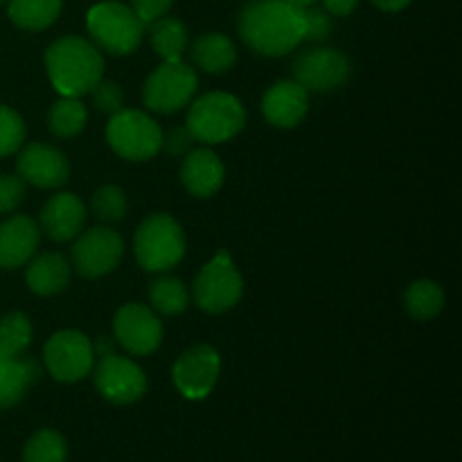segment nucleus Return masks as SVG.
<instances>
[{
    "label": "nucleus",
    "instance_id": "obj_23",
    "mask_svg": "<svg viewBox=\"0 0 462 462\" xmlns=\"http://www.w3.org/2000/svg\"><path fill=\"white\" fill-rule=\"evenodd\" d=\"M149 36H152L153 52L162 61H179L188 50V27L174 16H161L158 21L149 23Z\"/></svg>",
    "mask_w": 462,
    "mask_h": 462
},
{
    "label": "nucleus",
    "instance_id": "obj_1",
    "mask_svg": "<svg viewBox=\"0 0 462 462\" xmlns=\"http://www.w3.org/2000/svg\"><path fill=\"white\" fill-rule=\"evenodd\" d=\"M244 43L264 57H284L302 43V9L284 0H251L237 18Z\"/></svg>",
    "mask_w": 462,
    "mask_h": 462
},
{
    "label": "nucleus",
    "instance_id": "obj_17",
    "mask_svg": "<svg viewBox=\"0 0 462 462\" xmlns=\"http://www.w3.org/2000/svg\"><path fill=\"white\" fill-rule=\"evenodd\" d=\"M41 244V228L25 215H14L0 224V269H18L34 257Z\"/></svg>",
    "mask_w": 462,
    "mask_h": 462
},
{
    "label": "nucleus",
    "instance_id": "obj_33",
    "mask_svg": "<svg viewBox=\"0 0 462 462\" xmlns=\"http://www.w3.org/2000/svg\"><path fill=\"white\" fill-rule=\"evenodd\" d=\"M302 23H305V36L302 41L310 43H323L332 32V16L320 7H305L302 9Z\"/></svg>",
    "mask_w": 462,
    "mask_h": 462
},
{
    "label": "nucleus",
    "instance_id": "obj_30",
    "mask_svg": "<svg viewBox=\"0 0 462 462\" xmlns=\"http://www.w3.org/2000/svg\"><path fill=\"white\" fill-rule=\"evenodd\" d=\"M90 210L104 224H116V221L125 219L126 210H129L125 189L117 188V185H102V188H97L93 194V201H90Z\"/></svg>",
    "mask_w": 462,
    "mask_h": 462
},
{
    "label": "nucleus",
    "instance_id": "obj_22",
    "mask_svg": "<svg viewBox=\"0 0 462 462\" xmlns=\"http://www.w3.org/2000/svg\"><path fill=\"white\" fill-rule=\"evenodd\" d=\"M189 52H192L194 66L208 75H224L233 70L237 63V48L228 36L219 32H208L199 36Z\"/></svg>",
    "mask_w": 462,
    "mask_h": 462
},
{
    "label": "nucleus",
    "instance_id": "obj_8",
    "mask_svg": "<svg viewBox=\"0 0 462 462\" xmlns=\"http://www.w3.org/2000/svg\"><path fill=\"white\" fill-rule=\"evenodd\" d=\"M199 88V77L192 66L179 61H162L147 77L143 88V102L149 111L171 116L192 102Z\"/></svg>",
    "mask_w": 462,
    "mask_h": 462
},
{
    "label": "nucleus",
    "instance_id": "obj_10",
    "mask_svg": "<svg viewBox=\"0 0 462 462\" xmlns=\"http://www.w3.org/2000/svg\"><path fill=\"white\" fill-rule=\"evenodd\" d=\"M95 388L106 402L116 406H129L143 400L147 393V374L129 356L108 355L93 365Z\"/></svg>",
    "mask_w": 462,
    "mask_h": 462
},
{
    "label": "nucleus",
    "instance_id": "obj_29",
    "mask_svg": "<svg viewBox=\"0 0 462 462\" xmlns=\"http://www.w3.org/2000/svg\"><path fill=\"white\" fill-rule=\"evenodd\" d=\"M30 341L32 323L23 311H12L0 319V356H23Z\"/></svg>",
    "mask_w": 462,
    "mask_h": 462
},
{
    "label": "nucleus",
    "instance_id": "obj_6",
    "mask_svg": "<svg viewBox=\"0 0 462 462\" xmlns=\"http://www.w3.org/2000/svg\"><path fill=\"white\" fill-rule=\"evenodd\" d=\"M106 140L113 152L129 162H144L161 152L162 129L152 116L135 108H122L106 126Z\"/></svg>",
    "mask_w": 462,
    "mask_h": 462
},
{
    "label": "nucleus",
    "instance_id": "obj_24",
    "mask_svg": "<svg viewBox=\"0 0 462 462\" xmlns=\"http://www.w3.org/2000/svg\"><path fill=\"white\" fill-rule=\"evenodd\" d=\"M61 5V0H9L7 14L21 30L41 32L57 21Z\"/></svg>",
    "mask_w": 462,
    "mask_h": 462
},
{
    "label": "nucleus",
    "instance_id": "obj_20",
    "mask_svg": "<svg viewBox=\"0 0 462 462\" xmlns=\"http://www.w3.org/2000/svg\"><path fill=\"white\" fill-rule=\"evenodd\" d=\"M72 266L59 253H43L27 262L25 282L36 296H57L70 284Z\"/></svg>",
    "mask_w": 462,
    "mask_h": 462
},
{
    "label": "nucleus",
    "instance_id": "obj_15",
    "mask_svg": "<svg viewBox=\"0 0 462 462\" xmlns=\"http://www.w3.org/2000/svg\"><path fill=\"white\" fill-rule=\"evenodd\" d=\"M18 176L41 189H57L70 179V162L52 144L30 143L21 147L16 161Z\"/></svg>",
    "mask_w": 462,
    "mask_h": 462
},
{
    "label": "nucleus",
    "instance_id": "obj_36",
    "mask_svg": "<svg viewBox=\"0 0 462 462\" xmlns=\"http://www.w3.org/2000/svg\"><path fill=\"white\" fill-rule=\"evenodd\" d=\"M171 5H174V0H131V9L144 25L165 16Z\"/></svg>",
    "mask_w": 462,
    "mask_h": 462
},
{
    "label": "nucleus",
    "instance_id": "obj_34",
    "mask_svg": "<svg viewBox=\"0 0 462 462\" xmlns=\"http://www.w3.org/2000/svg\"><path fill=\"white\" fill-rule=\"evenodd\" d=\"M25 199V180L14 174H0V215L16 210Z\"/></svg>",
    "mask_w": 462,
    "mask_h": 462
},
{
    "label": "nucleus",
    "instance_id": "obj_5",
    "mask_svg": "<svg viewBox=\"0 0 462 462\" xmlns=\"http://www.w3.org/2000/svg\"><path fill=\"white\" fill-rule=\"evenodd\" d=\"M86 27L99 50L111 54H131L138 50L144 34V23L135 16L134 9L117 0H104L90 7Z\"/></svg>",
    "mask_w": 462,
    "mask_h": 462
},
{
    "label": "nucleus",
    "instance_id": "obj_31",
    "mask_svg": "<svg viewBox=\"0 0 462 462\" xmlns=\"http://www.w3.org/2000/svg\"><path fill=\"white\" fill-rule=\"evenodd\" d=\"M25 144V122L14 108L0 104V158L12 156Z\"/></svg>",
    "mask_w": 462,
    "mask_h": 462
},
{
    "label": "nucleus",
    "instance_id": "obj_7",
    "mask_svg": "<svg viewBox=\"0 0 462 462\" xmlns=\"http://www.w3.org/2000/svg\"><path fill=\"white\" fill-rule=\"evenodd\" d=\"M242 293L244 278L235 266L233 255L226 248L199 271L192 287V296L199 310L215 316L233 310L242 300Z\"/></svg>",
    "mask_w": 462,
    "mask_h": 462
},
{
    "label": "nucleus",
    "instance_id": "obj_40",
    "mask_svg": "<svg viewBox=\"0 0 462 462\" xmlns=\"http://www.w3.org/2000/svg\"><path fill=\"white\" fill-rule=\"evenodd\" d=\"M284 3L293 5V7L305 9V7H311V5H316V3H319V0H284Z\"/></svg>",
    "mask_w": 462,
    "mask_h": 462
},
{
    "label": "nucleus",
    "instance_id": "obj_16",
    "mask_svg": "<svg viewBox=\"0 0 462 462\" xmlns=\"http://www.w3.org/2000/svg\"><path fill=\"white\" fill-rule=\"evenodd\" d=\"M310 111V90L296 79L275 81L262 99V113L266 122L278 129H293L300 125Z\"/></svg>",
    "mask_w": 462,
    "mask_h": 462
},
{
    "label": "nucleus",
    "instance_id": "obj_9",
    "mask_svg": "<svg viewBox=\"0 0 462 462\" xmlns=\"http://www.w3.org/2000/svg\"><path fill=\"white\" fill-rule=\"evenodd\" d=\"M43 361L52 379L61 383H77L93 373V341L77 329H61L45 343Z\"/></svg>",
    "mask_w": 462,
    "mask_h": 462
},
{
    "label": "nucleus",
    "instance_id": "obj_32",
    "mask_svg": "<svg viewBox=\"0 0 462 462\" xmlns=\"http://www.w3.org/2000/svg\"><path fill=\"white\" fill-rule=\"evenodd\" d=\"M90 95H93V104L99 113L116 116L117 111L125 108V93H122L120 84H116V81L99 79L95 88L90 90Z\"/></svg>",
    "mask_w": 462,
    "mask_h": 462
},
{
    "label": "nucleus",
    "instance_id": "obj_28",
    "mask_svg": "<svg viewBox=\"0 0 462 462\" xmlns=\"http://www.w3.org/2000/svg\"><path fill=\"white\" fill-rule=\"evenodd\" d=\"M23 462H68V442L54 429H41L27 440Z\"/></svg>",
    "mask_w": 462,
    "mask_h": 462
},
{
    "label": "nucleus",
    "instance_id": "obj_39",
    "mask_svg": "<svg viewBox=\"0 0 462 462\" xmlns=\"http://www.w3.org/2000/svg\"><path fill=\"white\" fill-rule=\"evenodd\" d=\"M370 3L374 5L377 9H382V12H402V9H406L411 5V0H370Z\"/></svg>",
    "mask_w": 462,
    "mask_h": 462
},
{
    "label": "nucleus",
    "instance_id": "obj_2",
    "mask_svg": "<svg viewBox=\"0 0 462 462\" xmlns=\"http://www.w3.org/2000/svg\"><path fill=\"white\" fill-rule=\"evenodd\" d=\"M45 72L61 97H81L104 79V57L81 36H61L45 50Z\"/></svg>",
    "mask_w": 462,
    "mask_h": 462
},
{
    "label": "nucleus",
    "instance_id": "obj_25",
    "mask_svg": "<svg viewBox=\"0 0 462 462\" xmlns=\"http://www.w3.org/2000/svg\"><path fill=\"white\" fill-rule=\"evenodd\" d=\"M149 302L162 316H180L189 307L188 284L174 275H162L149 284Z\"/></svg>",
    "mask_w": 462,
    "mask_h": 462
},
{
    "label": "nucleus",
    "instance_id": "obj_26",
    "mask_svg": "<svg viewBox=\"0 0 462 462\" xmlns=\"http://www.w3.org/2000/svg\"><path fill=\"white\" fill-rule=\"evenodd\" d=\"M404 307L415 320H433L445 310V291L433 280H415L406 289Z\"/></svg>",
    "mask_w": 462,
    "mask_h": 462
},
{
    "label": "nucleus",
    "instance_id": "obj_41",
    "mask_svg": "<svg viewBox=\"0 0 462 462\" xmlns=\"http://www.w3.org/2000/svg\"><path fill=\"white\" fill-rule=\"evenodd\" d=\"M3 3H7V0H0V5H3Z\"/></svg>",
    "mask_w": 462,
    "mask_h": 462
},
{
    "label": "nucleus",
    "instance_id": "obj_19",
    "mask_svg": "<svg viewBox=\"0 0 462 462\" xmlns=\"http://www.w3.org/2000/svg\"><path fill=\"white\" fill-rule=\"evenodd\" d=\"M226 179V167L212 149H192L183 156L180 180L183 188L197 199H210L221 189Z\"/></svg>",
    "mask_w": 462,
    "mask_h": 462
},
{
    "label": "nucleus",
    "instance_id": "obj_27",
    "mask_svg": "<svg viewBox=\"0 0 462 462\" xmlns=\"http://www.w3.org/2000/svg\"><path fill=\"white\" fill-rule=\"evenodd\" d=\"M88 111L79 97H61L48 113V126L57 138H75L84 131Z\"/></svg>",
    "mask_w": 462,
    "mask_h": 462
},
{
    "label": "nucleus",
    "instance_id": "obj_12",
    "mask_svg": "<svg viewBox=\"0 0 462 462\" xmlns=\"http://www.w3.org/2000/svg\"><path fill=\"white\" fill-rule=\"evenodd\" d=\"M165 329L161 319L152 307H144L140 302H129L120 307L113 319V338L120 343L129 355L149 356L161 347Z\"/></svg>",
    "mask_w": 462,
    "mask_h": 462
},
{
    "label": "nucleus",
    "instance_id": "obj_35",
    "mask_svg": "<svg viewBox=\"0 0 462 462\" xmlns=\"http://www.w3.org/2000/svg\"><path fill=\"white\" fill-rule=\"evenodd\" d=\"M194 143H197V140H194V135L189 134L188 126H171L167 134H162L161 149L167 153V156L183 158L185 153L192 152Z\"/></svg>",
    "mask_w": 462,
    "mask_h": 462
},
{
    "label": "nucleus",
    "instance_id": "obj_18",
    "mask_svg": "<svg viewBox=\"0 0 462 462\" xmlns=\"http://www.w3.org/2000/svg\"><path fill=\"white\" fill-rule=\"evenodd\" d=\"M86 208L81 199L72 192H59L41 210V233L52 242H70L84 230Z\"/></svg>",
    "mask_w": 462,
    "mask_h": 462
},
{
    "label": "nucleus",
    "instance_id": "obj_11",
    "mask_svg": "<svg viewBox=\"0 0 462 462\" xmlns=\"http://www.w3.org/2000/svg\"><path fill=\"white\" fill-rule=\"evenodd\" d=\"M350 59L337 48L302 50L293 59V79L310 93H332L350 79Z\"/></svg>",
    "mask_w": 462,
    "mask_h": 462
},
{
    "label": "nucleus",
    "instance_id": "obj_4",
    "mask_svg": "<svg viewBox=\"0 0 462 462\" xmlns=\"http://www.w3.org/2000/svg\"><path fill=\"white\" fill-rule=\"evenodd\" d=\"M185 246H188V239H185L183 228L174 217L165 212L149 215L135 230V260L144 271H152V273H165L180 264L185 257Z\"/></svg>",
    "mask_w": 462,
    "mask_h": 462
},
{
    "label": "nucleus",
    "instance_id": "obj_13",
    "mask_svg": "<svg viewBox=\"0 0 462 462\" xmlns=\"http://www.w3.org/2000/svg\"><path fill=\"white\" fill-rule=\"evenodd\" d=\"M125 255V242L111 228H90L77 235L72 246V269L81 278H102L108 275Z\"/></svg>",
    "mask_w": 462,
    "mask_h": 462
},
{
    "label": "nucleus",
    "instance_id": "obj_14",
    "mask_svg": "<svg viewBox=\"0 0 462 462\" xmlns=\"http://www.w3.org/2000/svg\"><path fill=\"white\" fill-rule=\"evenodd\" d=\"M221 373V356L212 346H194L176 359L171 379L185 400H206L217 386Z\"/></svg>",
    "mask_w": 462,
    "mask_h": 462
},
{
    "label": "nucleus",
    "instance_id": "obj_38",
    "mask_svg": "<svg viewBox=\"0 0 462 462\" xmlns=\"http://www.w3.org/2000/svg\"><path fill=\"white\" fill-rule=\"evenodd\" d=\"M95 359H102V356H108L116 352V338L111 337H97L93 343Z\"/></svg>",
    "mask_w": 462,
    "mask_h": 462
},
{
    "label": "nucleus",
    "instance_id": "obj_21",
    "mask_svg": "<svg viewBox=\"0 0 462 462\" xmlns=\"http://www.w3.org/2000/svg\"><path fill=\"white\" fill-rule=\"evenodd\" d=\"M39 379L41 365L34 359L0 356V411L16 406Z\"/></svg>",
    "mask_w": 462,
    "mask_h": 462
},
{
    "label": "nucleus",
    "instance_id": "obj_37",
    "mask_svg": "<svg viewBox=\"0 0 462 462\" xmlns=\"http://www.w3.org/2000/svg\"><path fill=\"white\" fill-rule=\"evenodd\" d=\"M359 7V0H323V9L329 16H350Z\"/></svg>",
    "mask_w": 462,
    "mask_h": 462
},
{
    "label": "nucleus",
    "instance_id": "obj_3",
    "mask_svg": "<svg viewBox=\"0 0 462 462\" xmlns=\"http://www.w3.org/2000/svg\"><path fill=\"white\" fill-rule=\"evenodd\" d=\"M185 126L197 143L221 144L242 134L246 126V108L235 95L215 90L194 99Z\"/></svg>",
    "mask_w": 462,
    "mask_h": 462
}]
</instances>
